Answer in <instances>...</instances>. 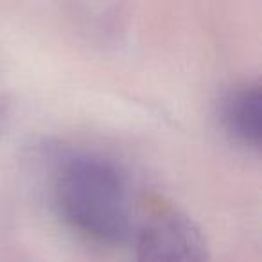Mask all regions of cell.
I'll use <instances>...</instances> for the list:
<instances>
[{
	"instance_id": "cell-3",
	"label": "cell",
	"mask_w": 262,
	"mask_h": 262,
	"mask_svg": "<svg viewBox=\"0 0 262 262\" xmlns=\"http://www.w3.org/2000/svg\"><path fill=\"white\" fill-rule=\"evenodd\" d=\"M219 120L225 133L251 151L262 146V92L258 83H243L226 92L219 104Z\"/></svg>"
},
{
	"instance_id": "cell-2",
	"label": "cell",
	"mask_w": 262,
	"mask_h": 262,
	"mask_svg": "<svg viewBox=\"0 0 262 262\" xmlns=\"http://www.w3.org/2000/svg\"><path fill=\"white\" fill-rule=\"evenodd\" d=\"M137 258L146 262H201L207 243L187 215L174 210L153 214L133 232Z\"/></svg>"
},
{
	"instance_id": "cell-1",
	"label": "cell",
	"mask_w": 262,
	"mask_h": 262,
	"mask_svg": "<svg viewBox=\"0 0 262 262\" xmlns=\"http://www.w3.org/2000/svg\"><path fill=\"white\" fill-rule=\"evenodd\" d=\"M51 196L59 217L99 244H120L135 232V192L126 169L106 153L70 149L54 160Z\"/></svg>"
}]
</instances>
